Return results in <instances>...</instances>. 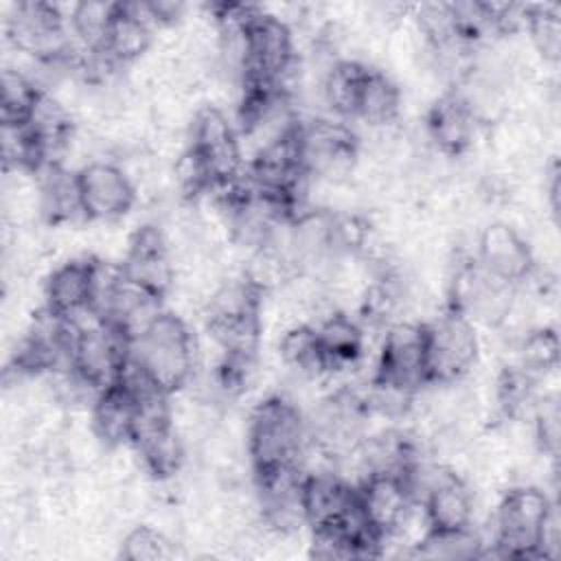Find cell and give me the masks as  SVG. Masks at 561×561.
Instances as JSON below:
<instances>
[{"instance_id": "cell-1", "label": "cell", "mask_w": 561, "mask_h": 561, "mask_svg": "<svg viewBox=\"0 0 561 561\" xmlns=\"http://www.w3.org/2000/svg\"><path fill=\"white\" fill-rule=\"evenodd\" d=\"M309 445V421L289 397L270 394L252 408L245 447L254 476L287 467L302 469Z\"/></svg>"}, {"instance_id": "cell-2", "label": "cell", "mask_w": 561, "mask_h": 561, "mask_svg": "<svg viewBox=\"0 0 561 561\" xmlns=\"http://www.w3.org/2000/svg\"><path fill=\"white\" fill-rule=\"evenodd\" d=\"M129 357L158 390L173 397L195 377L197 342L191 327L164 309L131 342Z\"/></svg>"}, {"instance_id": "cell-3", "label": "cell", "mask_w": 561, "mask_h": 561, "mask_svg": "<svg viewBox=\"0 0 561 561\" xmlns=\"http://www.w3.org/2000/svg\"><path fill=\"white\" fill-rule=\"evenodd\" d=\"M557 504L537 486L508 489L491 517V546L486 554L504 559H537V546L548 515ZM484 554V557H486Z\"/></svg>"}, {"instance_id": "cell-4", "label": "cell", "mask_w": 561, "mask_h": 561, "mask_svg": "<svg viewBox=\"0 0 561 561\" xmlns=\"http://www.w3.org/2000/svg\"><path fill=\"white\" fill-rule=\"evenodd\" d=\"M298 66L296 42L289 24L256 7L243 26L241 83H272L291 94V79Z\"/></svg>"}, {"instance_id": "cell-5", "label": "cell", "mask_w": 561, "mask_h": 561, "mask_svg": "<svg viewBox=\"0 0 561 561\" xmlns=\"http://www.w3.org/2000/svg\"><path fill=\"white\" fill-rule=\"evenodd\" d=\"M425 324V355L430 386H456L478 362L480 337L465 313L445 307Z\"/></svg>"}, {"instance_id": "cell-6", "label": "cell", "mask_w": 561, "mask_h": 561, "mask_svg": "<svg viewBox=\"0 0 561 561\" xmlns=\"http://www.w3.org/2000/svg\"><path fill=\"white\" fill-rule=\"evenodd\" d=\"M186 151L202 167L208 191L234 180L245 169L239 129L217 105H204L193 114Z\"/></svg>"}, {"instance_id": "cell-7", "label": "cell", "mask_w": 561, "mask_h": 561, "mask_svg": "<svg viewBox=\"0 0 561 561\" xmlns=\"http://www.w3.org/2000/svg\"><path fill=\"white\" fill-rule=\"evenodd\" d=\"M77 324L79 329L70 370L94 392H101L118 381L131 355V340L94 313L77 318Z\"/></svg>"}, {"instance_id": "cell-8", "label": "cell", "mask_w": 561, "mask_h": 561, "mask_svg": "<svg viewBox=\"0 0 561 561\" xmlns=\"http://www.w3.org/2000/svg\"><path fill=\"white\" fill-rule=\"evenodd\" d=\"M373 381L399 388L410 394H421L430 386L425 355V324L397 320L381 331Z\"/></svg>"}, {"instance_id": "cell-9", "label": "cell", "mask_w": 561, "mask_h": 561, "mask_svg": "<svg viewBox=\"0 0 561 561\" xmlns=\"http://www.w3.org/2000/svg\"><path fill=\"white\" fill-rule=\"evenodd\" d=\"M4 31L15 53L28 55L33 61L66 57L77 48L68 18H64L57 4L42 0L15 2L7 15Z\"/></svg>"}, {"instance_id": "cell-10", "label": "cell", "mask_w": 561, "mask_h": 561, "mask_svg": "<svg viewBox=\"0 0 561 561\" xmlns=\"http://www.w3.org/2000/svg\"><path fill=\"white\" fill-rule=\"evenodd\" d=\"M298 149L309 178L340 182L353 173L359 158V138L346 121L313 118L298 125Z\"/></svg>"}, {"instance_id": "cell-11", "label": "cell", "mask_w": 561, "mask_h": 561, "mask_svg": "<svg viewBox=\"0 0 561 561\" xmlns=\"http://www.w3.org/2000/svg\"><path fill=\"white\" fill-rule=\"evenodd\" d=\"M357 504L368 530L386 543L416 511L419 497L405 476L370 473L357 482Z\"/></svg>"}, {"instance_id": "cell-12", "label": "cell", "mask_w": 561, "mask_h": 561, "mask_svg": "<svg viewBox=\"0 0 561 561\" xmlns=\"http://www.w3.org/2000/svg\"><path fill=\"white\" fill-rule=\"evenodd\" d=\"M419 502L430 533H456L473 526V493L462 476L447 467H425Z\"/></svg>"}, {"instance_id": "cell-13", "label": "cell", "mask_w": 561, "mask_h": 561, "mask_svg": "<svg viewBox=\"0 0 561 561\" xmlns=\"http://www.w3.org/2000/svg\"><path fill=\"white\" fill-rule=\"evenodd\" d=\"M473 261L486 276L513 289L526 285L537 270L533 248L506 221H491L480 230Z\"/></svg>"}, {"instance_id": "cell-14", "label": "cell", "mask_w": 561, "mask_h": 561, "mask_svg": "<svg viewBox=\"0 0 561 561\" xmlns=\"http://www.w3.org/2000/svg\"><path fill=\"white\" fill-rule=\"evenodd\" d=\"M81 208L85 221H116L125 217L138 197L131 175L112 160H90L77 169Z\"/></svg>"}, {"instance_id": "cell-15", "label": "cell", "mask_w": 561, "mask_h": 561, "mask_svg": "<svg viewBox=\"0 0 561 561\" xmlns=\"http://www.w3.org/2000/svg\"><path fill=\"white\" fill-rule=\"evenodd\" d=\"M123 276L136 287L164 300L175 285V259L162 228L153 224L140 226L127 245L123 261L118 263Z\"/></svg>"}, {"instance_id": "cell-16", "label": "cell", "mask_w": 561, "mask_h": 561, "mask_svg": "<svg viewBox=\"0 0 561 561\" xmlns=\"http://www.w3.org/2000/svg\"><path fill=\"white\" fill-rule=\"evenodd\" d=\"M423 125L430 145L438 153L458 158L473 147L482 116L460 88H449L430 105Z\"/></svg>"}, {"instance_id": "cell-17", "label": "cell", "mask_w": 561, "mask_h": 561, "mask_svg": "<svg viewBox=\"0 0 561 561\" xmlns=\"http://www.w3.org/2000/svg\"><path fill=\"white\" fill-rule=\"evenodd\" d=\"M94 265V256L70 259L57 265L44 280V307L68 320L92 313Z\"/></svg>"}, {"instance_id": "cell-18", "label": "cell", "mask_w": 561, "mask_h": 561, "mask_svg": "<svg viewBox=\"0 0 561 561\" xmlns=\"http://www.w3.org/2000/svg\"><path fill=\"white\" fill-rule=\"evenodd\" d=\"M311 324L318 335L327 377L357 368L366 348V331L357 318L333 309Z\"/></svg>"}, {"instance_id": "cell-19", "label": "cell", "mask_w": 561, "mask_h": 561, "mask_svg": "<svg viewBox=\"0 0 561 561\" xmlns=\"http://www.w3.org/2000/svg\"><path fill=\"white\" fill-rule=\"evenodd\" d=\"M138 414V399L123 386L103 388L90 405V425L105 447H129Z\"/></svg>"}, {"instance_id": "cell-20", "label": "cell", "mask_w": 561, "mask_h": 561, "mask_svg": "<svg viewBox=\"0 0 561 561\" xmlns=\"http://www.w3.org/2000/svg\"><path fill=\"white\" fill-rule=\"evenodd\" d=\"M153 31L142 2H118L101 53L118 68H125L151 48Z\"/></svg>"}, {"instance_id": "cell-21", "label": "cell", "mask_w": 561, "mask_h": 561, "mask_svg": "<svg viewBox=\"0 0 561 561\" xmlns=\"http://www.w3.org/2000/svg\"><path fill=\"white\" fill-rule=\"evenodd\" d=\"M37 210L50 226H64L83 217L77 171L61 164H48L37 173Z\"/></svg>"}, {"instance_id": "cell-22", "label": "cell", "mask_w": 561, "mask_h": 561, "mask_svg": "<svg viewBox=\"0 0 561 561\" xmlns=\"http://www.w3.org/2000/svg\"><path fill=\"white\" fill-rule=\"evenodd\" d=\"M370 66L357 59H335L320 79V96L327 110L340 121H353L359 92Z\"/></svg>"}, {"instance_id": "cell-23", "label": "cell", "mask_w": 561, "mask_h": 561, "mask_svg": "<svg viewBox=\"0 0 561 561\" xmlns=\"http://www.w3.org/2000/svg\"><path fill=\"white\" fill-rule=\"evenodd\" d=\"M401 88L386 72L368 68L353 121H359L375 129L388 127L401 116Z\"/></svg>"}, {"instance_id": "cell-24", "label": "cell", "mask_w": 561, "mask_h": 561, "mask_svg": "<svg viewBox=\"0 0 561 561\" xmlns=\"http://www.w3.org/2000/svg\"><path fill=\"white\" fill-rule=\"evenodd\" d=\"M278 357L300 379H327V368L318 335L311 322H296L278 337Z\"/></svg>"}, {"instance_id": "cell-25", "label": "cell", "mask_w": 561, "mask_h": 561, "mask_svg": "<svg viewBox=\"0 0 561 561\" xmlns=\"http://www.w3.org/2000/svg\"><path fill=\"white\" fill-rule=\"evenodd\" d=\"M0 123L2 127H22L31 121L44 90L24 70L7 66L0 79Z\"/></svg>"}, {"instance_id": "cell-26", "label": "cell", "mask_w": 561, "mask_h": 561, "mask_svg": "<svg viewBox=\"0 0 561 561\" xmlns=\"http://www.w3.org/2000/svg\"><path fill=\"white\" fill-rule=\"evenodd\" d=\"M537 386L539 379H535L519 366H506L495 381V403L500 414L511 421L533 416L541 399Z\"/></svg>"}, {"instance_id": "cell-27", "label": "cell", "mask_w": 561, "mask_h": 561, "mask_svg": "<svg viewBox=\"0 0 561 561\" xmlns=\"http://www.w3.org/2000/svg\"><path fill=\"white\" fill-rule=\"evenodd\" d=\"M116 7L118 2H96V0L77 2L70 9V18H68L75 46L85 53H99L105 44L107 31L116 15Z\"/></svg>"}, {"instance_id": "cell-28", "label": "cell", "mask_w": 561, "mask_h": 561, "mask_svg": "<svg viewBox=\"0 0 561 561\" xmlns=\"http://www.w3.org/2000/svg\"><path fill=\"white\" fill-rule=\"evenodd\" d=\"M561 344L552 327H533L528 329L517 344V364L522 370L535 379H546L559 366Z\"/></svg>"}, {"instance_id": "cell-29", "label": "cell", "mask_w": 561, "mask_h": 561, "mask_svg": "<svg viewBox=\"0 0 561 561\" xmlns=\"http://www.w3.org/2000/svg\"><path fill=\"white\" fill-rule=\"evenodd\" d=\"M524 31L543 61L557 64L561 57V9L554 2L528 4Z\"/></svg>"}, {"instance_id": "cell-30", "label": "cell", "mask_w": 561, "mask_h": 561, "mask_svg": "<svg viewBox=\"0 0 561 561\" xmlns=\"http://www.w3.org/2000/svg\"><path fill=\"white\" fill-rule=\"evenodd\" d=\"M118 554L125 561H158L175 557V541H171L162 530L140 524L125 533Z\"/></svg>"}, {"instance_id": "cell-31", "label": "cell", "mask_w": 561, "mask_h": 561, "mask_svg": "<svg viewBox=\"0 0 561 561\" xmlns=\"http://www.w3.org/2000/svg\"><path fill=\"white\" fill-rule=\"evenodd\" d=\"M533 427H535V440L543 456L557 458L559 451V403L557 397L541 394L535 412H533Z\"/></svg>"}]
</instances>
